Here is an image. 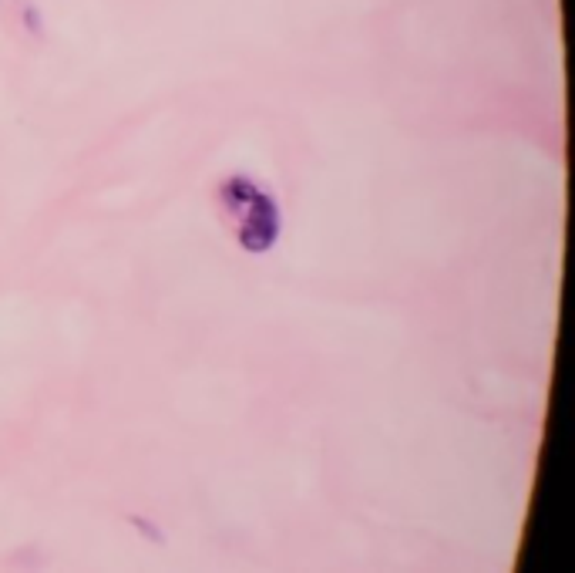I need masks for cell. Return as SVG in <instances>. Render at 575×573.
Here are the masks:
<instances>
[{
  "instance_id": "6da1fadb",
  "label": "cell",
  "mask_w": 575,
  "mask_h": 573,
  "mask_svg": "<svg viewBox=\"0 0 575 573\" xmlns=\"http://www.w3.org/2000/svg\"><path fill=\"white\" fill-rule=\"evenodd\" d=\"M219 203L225 209L235 243L246 253H270L280 243L283 209L270 196V189H263L259 182H253L249 176L225 180L219 186Z\"/></svg>"
}]
</instances>
